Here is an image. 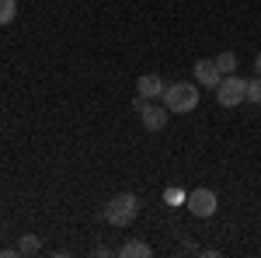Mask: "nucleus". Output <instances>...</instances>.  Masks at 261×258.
<instances>
[{"label":"nucleus","mask_w":261,"mask_h":258,"mask_svg":"<svg viewBox=\"0 0 261 258\" xmlns=\"http://www.w3.org/2000/svg\"><path fill=\"white\" fill-rule=\"evenodd\" d=\"M254 70H258V77H261V53L254 56Z\"/></svg>","instance_id":"obj_14"},{"label":"nucleus","mask_w":261,"mask_h":258,"mask_svg":"<svg viewBox=\"0 0 261 258\" xmlns=\"http://www.w3.org/2000/svg\"><path fill=\"white\" fill-rule=\"evenodd\" d=\"M185 206H188V213H195V217H213L216 209H220V199L213 189H192L188 199H185Z\"/></svg>","instance_id":"obj_4"},{"label":"nucleus","mask_w":261,"mask_h":258,"mask_svg":"<svg viewBox=\"0 0 261 258\" xmlns=\"http://www.w3.org/2000/svg\"><path fill=\"white\" fill-rule=\"evenodd\" d=\"M119 255L122 258H150L153 251H150V244H143V241H125L119 248Z\"/></svg>","instance_id":"obj_8"},{"label":"nucleus","mask_w":261,"mask_h":258,"mask_svg":"<svg viewBox=\"0 0 261 258\" xmlns=\"http://www.w3.org/2000/svg\"><path fill=\"white\" fill-rule=\"evenodd\" d=\"M244 101H251V105H261V77L247 80V91H244Z\"/></svg>","instance_id":"obj_12"},{"label":"nucleus","mask_w":261,"mask_h":258,"mask_svg":"<svg viewBox=\"0 0 261 258\" xmlns=\"http://www.w3.org/2000/svg\"><path fill=\"white\" fill-rule=\"evenodd\" d=\"M185 199H188V192H181V189H164V202L167 206H185Z\"/></svg>","instance_id":"obj_13"},{"label":"nucleus","mask_w":261,"mask_h":258,"mask_svg":"<svg viewBox=\"0 0 261 258\" xmlns=\"http://www.w3.org/2000/svg\"><path fill=\"white\" fill-rule=\"evenodd\" d=\"M161 98H164V108H167L171 115H185V112H195V108H199V84H188V80L167 84Z\"/></svg>","instance_id":"obj_1"},{"label":"nucleus","mask_w":261,"mask_h":258,"mask_svg":"<svg viewBox=\"0 0 261 258\" xmlns=\"http://www.w3.org/2000/svg\"><path fill=\"white\" fill-rule=\"evenodd\" d=\"M164 87H167V84H164V80L157 77V74H143V77L136 80V95H143L146 101L161 98V95H164Z\"/></svg>","instance_id":"obj_7"},{"label":"nucleus","mask_w":261,"mask_h":258,"mask_svg":"<svg viewBox=\"0 0 261 258\" xmlns=\"http://www.w3.org/2000/svg\"><path fill=\"white\" fill-rule=\"evenodd\" d=\"M244 91H247V80L237 77V74H226L216 87V101L223 108H237V105H244Z\"/></svg>","instance_id":"obj_3"},{"label":"nucleus","mask_w":261,"mask_h":258,"mask_svg":"<svg viewBox=\"0 0 261 258\" xmlns=\"http://www.w3.org/2000/svg\"><path fill=\"white\" fill-rule=\"evenodd\" d=\"M136 213H140V199L133 192H119L101 206V220H108L112 227H129L136 220Z\"/></svg>","instance_id":"obj_2"},{"label":"nucleus","mask_w":261,"mask_h":258,"mask_svg":"<svg viewBox=\"0 0 261 258\" xmlns=\"http://www.w3.org/2000/svg\"><path fill=\"white\" fill-rule=\"evenodd\" d=\"M39 248H42V241L35 238V234H24V238H21V244H18V255H35Z\"/></svg>","instance_id":"obj_11"},{"label":"nucleus","mask_w":261,"mask_h":258,"mask_svg":"<svg viewBox=\"0 0 261 258\" xmlns=\"http://www.w3.org/2000/svg\"><path fill=\"white\" fill-rule=\"evenodd\" d=\"M192 74H195V84L199 87H220V80H223V74H220V66H216V60H195V66H192Z\"/></svg>","instance_id":"obj_5"},{"label":"nucleus","mask_w":261,"mask_h":258,"mask_svg":"<svg viewBox=\"0 0 261 258\" xmlns=\"http://www.w3.org/2000/svg\"><path fill=\"white\" fill-rule=\"evenodd\" d=\"M18 18V0H0V25H11Z\"/></svg>","instance_id":"obj_10"},{"label":"nucleus","mask_w":261,"mask_h":258,"mask_svg":"<svg viewBox=\"0 0 261 258\" xmlns=\"http://www.w3.org/2000/svg\"><path fill=\"white\" fill-rule=\"evenodd\" d=\"M216 66H220L223 77H226V74H237V66H241V63H237V53H220V56H216Z\"/></svg>","instance_id":"obj_9"},{"label":"nucleus","mask_w":261,"mask_h":258,"mask_svg":"<svg viewBox=\"0 0 261 258\" xmlns=\"http://www.w3.org/2000/svg\"><path fill=\"white\" fill-rule=\"evenodd\" d=\"M167 115H171V112H167L164 105H153V101H146V105H143V112H140L143 126H146L150 133H161L164 126H167Z\"/></svg>","instance_id":"obj_6"}]
</instances>
